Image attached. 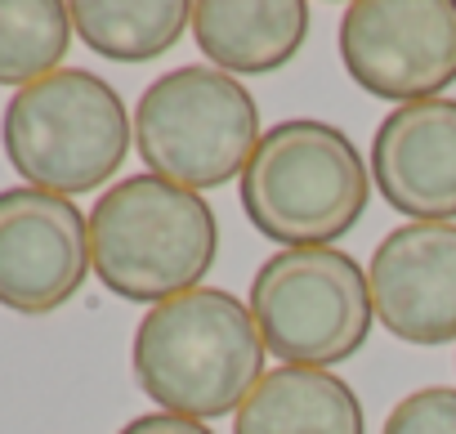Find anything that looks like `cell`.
<instances>
[{
  "instance_id": "1",
  "label": "cell",
  "mask_w": 456,
  "mask_h": 434,
  "mask_svg": "<svg viewBox=\"0 0 456 434\" xmlns=\"http://www.w3.org/2000/svg\"><path fill=\"white\" fill-rule=\"evenodd\" d=\"M265 340L233 291L197 287L152 305L134 327V381L175 416L215 421L265 381Z\"/></svg>"
},
{
  "instance_id": "2",
  "label": "cell",
  "mask_w": 456,
  "mask_h": 434,
  "mask_svg": "<svg viewBox=\"0 0 456 434\" xmlns=\"http://www.w3.org/2000/svg\"><path fill=\"white\" fill-rule=\"evenodd\" d=\"M371 166L354 139L314 117H291L265 130L242 170V210L260 238L282 251L331 247L367 210Z\"/></svg>"
},
{
  "instance_id": "3",
  "label": "cell",
  "mask_w": 456,
  "mask_h": 434,
  "mask_svg": "<svg viewBox=\"0 0 456 434\" xmlns=\"http://www.w3.org/2000/svg\"><path fill=\"white\" fill-rule=\"evenodd\" d=\"M219 256V225L210 201L157 179L130 175L112 184L90 210L94 278L134 305H161L210 274Z\"/></svg>"
},
{
  "instance_id": "4",
  "label": "cell",
  "mask_w": 456,
  "mask_h": 434,
  "mask_svg": "<svg viewBox=\"0 0 456 434\" xmlns=\"http://www.w3.org/2000/svg\"><path fill=\"white\" fill-rule=\"evenodd\" d=\"M130 135L134 126L121 94L86 68H59L54 77L19 90L0 117L10 166L28 188L59 197L108 184L130 152Z\"/></svg>"
},
{
  "instance_id": "5",
  "label": "cell",
  "mask_w": 456,
  "mask_h": 434,
  "mask_svg": "<svg viewBox=\"0 0 456 434\" xmlns=\"http://www.w3.org/2000/svg\"><path fill=\"white\" fill-rule=\"evenodd\" d=\"M260 108L238 77L188 63L157 77L134 108V143L148 175L188 192L238 179L260 148Z\"/></svg>"
},
{
  "instance_id": "6",
  "label": "cell",
  "mask_w": 456,
  "mask_h": 434,
  "mask_svg": "<svg viewBox=\"0 0 456 434\" xmlns=\"http://www.w3.org/2000/svg\"><path fill=\"white\" fill-rule=\"evenodd\" d=\"M251 318L282 367H336L371 336L367 269L340 247L269 256L251 278Z\"/></svg>"
},
{
  "instance_id": "7",
  "label": "cell",
  "mask_w": 456,
  "mask_h": 434,
  "mask_svg": "<svg viewBox=\"0 0 456 434\" xmlns=\"http://www.w3.org/2000/svg\"><path fill=\"white\" fill-rule=\"evenodd\" d=\"M340 63L371 99L425 103L456 81V0H354Z\"/></svg>"
},
{
  "instance_id": "8",
  "label": "cell",
  "mask_w": 456,
  "mask_h": 434,
  "mask_svg": "<svg viewBox=\"0 0 456 434\" xmlns=\"http://www.w3.org/2000/svg\"><path fill=\"white\" fill-rule=\"evenodd\" d=\"M90 220L77 201L45 188L0 192V305L54 314L90 278Z\"/></svg>"
},
{
  "instance_id": "9",
  "label": "cell",
  "mask_w": 456,
  "mask_h": 434,
  "mask_svg": "<svg viewBox=\"0 0 456 434\" xmlns=\"http://www.w3.org/2000/svg\"><path fill=\"white\" fill-rule=\"evenodd\" d=\"M371 305L403 345L456 340V225H403L380 238L367 265Z\"/></svg>"
},
{
  "instance_id": "10",
  "label": "cell",
  "mask_w": 456,
  "mask_h": 434,
  "mask_svg": "<svg viewBox=\"0 0 456 434\" xmlns=\"http://www.w3.org/2000/svg\"><path fill=\"white\" fill-rule=\"evenodd\" d=\"M371 179L411 225L456 220V99L394 108L371 139Z\"/></svg>"
},
{
  "instance_id": "11",
  "label": "cell",
  "mask_w": 456,
  "mask_h": 434,
  "mask_svg": "<svg viewBox=\"0 0 456 434\" xmlns=\"http://www.w3.org/2000/svg\"><path fill=\"white\" fill-rule=\"evenodd\" d=\"M192 37L210 68L228 77H265L287 68L309 37L305 0H201L192 5Z\"/></svg>"
},
{
  "instance_id": "12",
  "label": "cell",
  "mask_w": 456,
  "mask_h": 434,
  "mask_svg": "<svg viewBox=\"0 0 456 434\" xmlns=\"http://www.w3.org/2000/svg\"><path fill=\"white\" fill-rule=\"evenodd\" d=\"M233 434H367V416L349 381L322 367H278L247 394Z\"/></svg>"
},
{
  "instance_id": "13",
  "label": "cell",
  "mask_w": 456,
  "mask_h": 434,
  "mask_svg": "<svg viewBox=\"0 0 456 434\" xmlns=\"http://www.w3.org/2000/svg\"><path fill=\"white\" fill-rule=\"evenodd\" d=\"M77 37L117 63H148L179 45L192 28V5L183 0H77Z\"/></svg>"
},
{
  "instance_id": "14",
  "label": "cell",
  "mask_w": 456,
  "mask_h": 434,
  "mask_svg": "<svg viewBox=\"0 0 456 434\" xmlns=\"http://www.w3.org/2000/svg\"><path fill=\"white\" fill-rule=\"evenodd\" d=\"M72 32V5L63 0H0V86L28 90L54 77Z\"/></svg>"
},
{
  "instance_id": "15",
  "label": "cell",
  "mask_w": 456,
  "mask_h": 434,
  "mask_svg": "<svg viewBox=\"0 0 456 434\" xmlns=\"http://www.w3.org/2000/svg\"><path fill=\"white\" fill-rule=\"evenodd\" d=\"M385 434H456V389L452 385H425L407 394L389 421Z\"/></svg>"
},
{
  "instance_id": "16",
  "label": "cell",
  "mask_w": 456,
  "mask_h": 434,
  "mask_svg": "<svg viewBox=\"0 0 456 434\" xmlns=\"http://www.w3.org/2000/svg\"><path fill=\"white\" fill-rule=\"evenodd\" d=\"M117 434H215L206 421H192V416H175V412H148V416H134L130 425H121Z\"/></svg>"
}]
</instances>
